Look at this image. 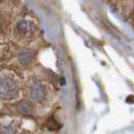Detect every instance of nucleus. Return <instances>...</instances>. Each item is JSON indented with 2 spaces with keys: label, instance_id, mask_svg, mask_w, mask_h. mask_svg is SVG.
<instances>
[{
  "label": "nucleus",
  "instance_id": "5",
  "mask_svg": "<svg viewBox=\"0 0 134 134\" xmlns=\"http://www.w3.org/2000/svg\"><path fill=\"white\" fill-rule=\"evenodd\" d=\"M32 59H34V54L30 51H23L18 55L19 63L23 66H28L32 62Z\"/></svg>",
  "mask_w": 134,
  "mask_h": 134
},
{
  "label": "nucleus",
  "instance_id": "3",
  "mask_svg": "<svg viewBox=\"0 0 134 134\" xmlns=\"http://www.w3.org/2000/svg\"><path fill=\"white\" fill-rule=\"evenodd\" d=\"M34 23H32V21H30V20L28 19H20L18 22H17V24H16V28H17V30L21 32V34H28V32H30L32 29H34Z\"/></svg>",
  "mask_w": 134,
  "mask_h": 134
},
{
  "label": "nucleus",
  "instance_id": "2",
  "mask_svg": "<svg viewBox=\"0 0 134 134\" xmlns=\"http://www.w3.org/2000/svg\"><path fill=\"white\" fill-rule=\"evenodd\" d=\"M46 95H47L46 88L38 82H35L29 87V98L34 102L36 103L42 102L46 99Z\"/></svg>",
  "mask_w": 134,
  "mask_h": 134
},
{
  "label": "nucleus",
  "instance_id": "4",
  "mask_svg": "<svg viewBox=\"0 0 134 134\" xmlns=\"http://www.w3.org/2000/svg\"><path fill=\"white\" fill-rule=\"evenodd\" d=\"M16 109L22 115H30L32 113V106L26 101H20L16 105Z\"/></svg>",
  "mask_w": 134,
  "mask_h": 134
},
{
  "label": "nucleus",
  "instance_id": "6",
  "mask_svg": "<svg viewBox=\"0 0 134 134\" xmlns=\"http://www.w3.org/2000/svg\"><path fill=\"white\" fill-rule=\"evenodd\" d=\"M47 128L52 129V130H54V129H58L60 128V125L57 123V121H54V119H48V121L47 122Z\"/></svg>",
  "mask_w": 134,
  "mask_h": 134
},
{
  "label": "nucleus",
  "instance_id": "1",
  "mask_svg": "<svg viewBox=\"0 0 134 134\" xmlns=\"http://www.w3.org/2000/svg\"><path fill=\"white\" fill-rule=\"evenodd\" d=\"M18 85L9 77H2L0 81V94L2 100H11L18 95Z\"/></svg>",
  "mask_w": 134,
  "mask_h": 134
}]
</instances>
